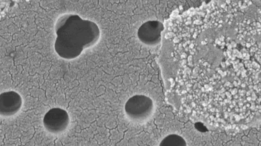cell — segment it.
<instances>
[{
  "label": "cell",
  "mask_w": 261,
  "mask_h": 146,
  "mask_svg": "<svg viewBox=\"0 0 261 146\" xmlns=\"http://www.w3.org/2000/svg\"><path fill=\"white\" fill-rule=\"evenodd\" d=\"M55 50L66 59L79 56L85 49L95 45L100 37L99 27L95 22L75 14L60 17L55 24Z\"/></svg>",
  "instance_id": "1"
},
{
  "label": "cell",
  "mask_w": 261,
  "mask_h": 146,
  "mask_svg": "<svg viewBox=\"0 0 261 146\" xmlns=\"http://www.w3.org/2000/svg\"><path fill=\"white\" fill-rule=\"evenodd\" d=\"M152 99L144 95H135L130 97L124 106L125 113L129 118L141 120L147 118L152 112Z\"/></svg>",
  "instance_id": "2"
},
{
  "label": "cell",
  "mask_w": 261,
  "mask_h": 146,
  "mask_svg": "<svg viewBox=\"0 0 261 146\" xmlns=\"http://www.w3.org/2000/svg\"><path fill=\"white\" fill-rule=\"evenodd\" d=\"M69 123L68 113L64 109L54 107L44 115L43 124L45 129L51 133L58 134L65 131Z\"/></svg>",
  "instance_id": "3"
},
{
  "label": "cell",
  "mask_w": 261,
  "mask_h": 146,
  "mask_svg": "<svg viewBox=\"0 0 261 146\" xmlns=\"http://www.w3.org/2000/svg\"><path fill=\"white\" fill-rule=\"evenodd\" d=\"M164 28L163 24L158 20L147 21L139 27L137 32L138 38L145 45H156L161 41Z\"/></svg>",
  "instance_id": "4"
},
{
  "label": "cell",
  "mask_w": 261,
  "mask_h": 146,
  "mask_svg": "<svg viewBox=\"0 0 261 146\" xmlns=\"http://www.w3.org/2000/svg\"><path fill=\"white\" fill-rule=\"evenodd\" d=\"M22 100L16 92L9 91L0 95V114L4 117H9L16 114L20 109Z\"/></svg>",
  "instance_id": "5"
},
{
  "label": "cell",
  "mask_w": 261,
  "mask_h": 146,
  "mask_svg": "<svg viewBox=\"0 0 261 146\" xmlns=\"http://www.w3.org/2000/svg\"><path fill=\"white\" fill-rule=\"evenodd\" d=\"M160 146H186L185 139L181 136L171 134L166 136L160 142Z\"/></svg>",
  "instance_id": "6"
}]
</instances>
